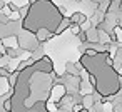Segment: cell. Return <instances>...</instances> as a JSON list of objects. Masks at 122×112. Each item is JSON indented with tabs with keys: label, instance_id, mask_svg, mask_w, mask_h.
<instances>
[{
	"label": "cell",
	"instance_id": "obj_1",
	"mask_svg": "<svg viewBox=\"0 0 122 112\" xmlns=\"http://www.w3.org/2000/svg\"><path fill=\"white\" fill-rule=\"evenodd\" d=\"M14 89L9 99L10 112H49L47 102L54 90V64L50 57L42 55L19 70Z\"/></svg>",
	"mask_w": 122,
	"mask_h": 112
},
{
	"label": "cell",
	"instance_id": "obj_2",
	"mask_svg": "<svg viewBox=\"0 0 122 112\" xmlns=\"http://www.w3.org/2000/svg\"><path fill=\"white\" fill-rule=\"evenodd\" d=\"M80 64L90 74L89 82L92 84V87H95L97 94L115 95L120 90V74L114 69V59L107 50L97 52L92 57L82 54Z\"/></svg>",
	"mask_w": 122,
	"mask_h": 112
},
{
	"label": "cell",
	"instance_id": "obj_3",
	"mask_svg": "<svg viewBox=\"0 0 122 112\" xmlns=\"http://www.w3.org/2000/svg\"><path fill=\"white\" fill-rule=\"evenodd\" d=\"M62 19L64 17L59 12V7L52 4V0H37L35 4H30L29 14L22 19V29L32 34H35L40 29L55 34Z\"/></svg>",
	"mask_w": 122,
	"mask_h": 112
},
{
	"label": "cell",
	"instance_id": "obj_4",
	"mask_svg": "<svg viewBox=\"0 0 122 112\" xmlns=\"http://www.w3.org/2000/svg\"><path fill=\"white\" fill-rule=\"evenodd\" d=\"M70 25H72L70 19H69V17H64V19H62V22L59 24L57 30H55V37H57V35H60V34H64V30H67V29H69Z\"/></svg>",
	"mask_w": 122,
	"mask_h": 112
},
{
	"label": "cell",
	"instance_id": "obj_5",
	"mask_svg": "<svg viewBox=\"0 0 122 112\" xmlns=\"http://www.w3.org/2000/svg\"><path fill=\"white\" fill-rule=\"evenodd\" d=\"M69 19H70V22H72V24H79V25H80V24H84V22L87 20V17H85L82 12H74Z\"/></svg>",
	"mask_w": 122,
	"mask_h": 112
},
{
	"label": "cell",
	"instance_id": "obj_6",
	"mask_svg": "<svg viewBox=\"0 0 122 112\" xmlns=\"http://www.w3.org/2000/svg\"><path fill=\"white\" fill-rule=\"evenodd\" d=\"M80 102H82V105H84L85 109L92 107V105L95 104V100H94V94H85V95H82Z\"/></svg>",
	"mask_w": 122,
	"mask_h": 112
},
{
	"label": "cell",
	"instance_id": "obj_7",
	"mask_svg": "<svg viewBox=\"0 0 122 112\" xmlns=\"http://www.w3.org/2000/svg\"><path fill=\"white\" fill-rule=\"evenodd\" d=\"M80 30H82V29H80V25H79V24H72V25H70V32H72L74 35H77Z\"/></svg>",
	"mask_w": 122,
	"mask_h": 112
},
{
	"label": "cell",
	"instance_id": "obj_8",
	"mask_svg": "<svg viewBox=\"0 0 122 112\" xmlns=\"http://www.w3.org/2000/svg\"><path fill=\"white\" fill-rule=\"evenodd\" d=\"M77 37H79L80 42H84V44L87 42V32H85V30H80V32L77 34Z\"/></svg>",
	"mask_w": 122,
	"mask_h": 112
},
{
	"label": "cell",
	"instance_id": "obj_9",
	"mask_svg": "<svg viewBox=\"0 0 122 112\" xmlns=\"http://www.w3.org/2000/svg\"><path fill=\"white\" fill-rule=\"evenodd\" d=\"M17 19H20L19 10H17V12H10V14H9V20H17Z\"/></svg>",
	"mask_w": 122,
	"mask_h": 112
},
{
	"label": "cell",
	"instance_id": "obj_10",
	"mask_svg": "<svg viewBox=\"0 0 122 112\" xmlns=\"http://www.w3.org/2000/svg\"><path fill=\"white\" fill-rule=\"evenodd\" d=\"M80 109H84V105H82V102L79 104V102H75V104H72V112H79Z\"/></svg>",
	"mask_w": 122,
	"mask_h": 112
},
{
	"label": "cell",
	"instance_id": "obj_11",
	"mask_svg": "<svg viewBox=\"0 0 122 112\" xmlns=\"http://www.w3.org/2000/svg\"><path fill=\"white\" fill-rule=\"evenodd\" d=\"M59 12L62 14V17H67V9H65V7L60 5V7H59Z\"/></svg>",
	"mask_w": 122,
	"mask_h": 112
},
{
	"label": "cell",
	"instance_id": "obj_12",
	"mask_svg": "<svg viewBox=\"0 0 122 112\" xmlns=\"http://www.w3.org/2000/svg\"><path fill=\"white\" fill-rule=\"evenodd\" d=\"M4 7H5V2H4V0H0V12L4 10Z\"/></svg>",
	"mask_w": 122,
	"mask_h": 112
},
{
	"label": "cell",
	"instance_id": "obj_13",
	"mask_svg": "<svg viewBox=\"0 0 122 112\" xmlns=\"http://www.w3.org/2000/svg\"><path fill=\"white\" fill-rule=\"evenodd\" d=\"M79 112H90V110H89V109H85V107H84V109H80V110H79Z\"/></svg>",
	"mask_w": 122,
	"mask_h": 112
}]
</instances>
